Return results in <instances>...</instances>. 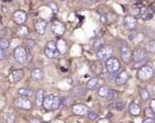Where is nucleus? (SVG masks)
<instances>
[{
  "instance_id": "1",
  "label": "nucleus",
  "mask_w": 155,
  "mask_h": 123,
  "mask_svg": "<svg viewBox=\"0 0 155 123\" xmlns=\"http://www.w3.org/2000/svg\"><path fill=\"white\" fill-rule=\"evenodd\" d=\"M61 105V99L59 96H56L54 95H48L44 98L43 101V107L48 111L51 110H56L60 107Z\"/></svg>"
},
{
  "instance_id": "2",
  "label": "nucleus",
  "mask_w": 155,
  "mask_h": 123,
  "mask_svg": "<svg viewBox=\"0 0 155 123\" xmlns=\"http://www.w3.org/2000/svg\"><path fill=\"white\" fill-rule=\"evenodd\" d=\"M45 56L49 59H56V57H59L60 54V51L58 49V46H57V43L54 42V41H49L47 42L46 46H45Z\"/></svg>"
},
{
  "instance_id": "3",
  "label": "nucleus",
  "mask_w": 155,
  "mask_h": 123,
  "mask_svg": "<svg viewBox=\"0 0 155 123\" xmlns=\"http://www.w3.org/2000/svg\"><path fill=\"white\" fill-rule=\"evenodd\" d=\"M112 54H113L112 47L105 45L100 49V50H98V52H97V57H98L99 60H101V61H106L107 62L109 59H111Z\"/></svg>"
},
{
  "instance_id": "4",
  "label": "nucleus",
  "mask_w": 155,
  "mask_h": 123,
  "mask_svg": "<svg viewBox=\"0 0 155 123\" xmlns=\"http://www.w3.org/2000/svg\"><path fill=\"white\" fill-rule=\"evenodd\" d=\"M15 105L18 108H21L24 110H30V109H32V107H33L32 102H31L30 99H26L25 96H20V98L15 99Z\"/></svg>"
},
{
  "instance_id": "5",
  "label": "nucleus",
  "mask_w": 155,
  "mask_h": 123,
  "mask_svg": "<svg viewBox=\"0 0 155 123\" xmlns=\"http://www.w3.org/2000/svg\"><path fill=\"white\" fill-rule=\"evenodd\" d=\"M14 54H15V61L20 63V64H23V63L27 61V51H26V49L23 46H18L15 49Z\"/></svg>"
},
{
  "instance_id": "6",
  "label": "nucleus",
  "mask_w": 155,
  "mask_h": 123,
  "mask_svg": "<svg viewBox=\"0 0 155 123\" xmlns=\"http://www.w3.org/2000/svg\"><path fill=\"white\" fill-rule=\"evenodd\" d=\"M119 62H118V60L116 57H111V59H109L108 61L106 62V68L107 70H108L109 73H116L118 70H119Z\"/></svg>"
},
{
  "instance_id": "7",
  "label": "nucleus",
  "mask_w": 155,
  "mask_h": 123,
  "mask_svg": "<svg viewBox=\"0 0 155 123\" xmlns=\"http://www.w3.org/2000/svg\"><path fill=\"white\" fill-rule=\"evenodd\" d=\"M147 57V52L145 49H137L134 53V61L136 62V67H138V65L143 64L145 62Z\"/></svg>"
},
{
  "instance_id": "8",
  "label": "nucleus",
  "mask_w": 155,
  "mask_h": 123,
  "mask_svg": "<svg viewBox=\"0 0 155 123\" xmlns=\"http://www.w3.org/2000/svg\"><path fill=\"white\" fill-rule=\"evenodd\" d=\"M154 72H153V69L149 66H144L142 67L139 71V77L143 80H148L153 76Z\"/></svg>"
},
{
  "instance_id": "9",
  "label": "nucleus",
  "mask_w": 155,
  "mask_h": 123,
  "mask_svg": "<svg viewBox=\"0 0 155 123\" xmlns=\"http://www.w3.org/2000/svg\"><path fill=\"white\" fill-rule=\"evenodd\" d=\"M12 17H14L15 22L19 25H23L27 20V14L25 11H23V10H17Z\"/></svg>"
},
{
  "instance_id": "10",
  "label": "nucleus",
  "mask_w": 155,
  "mask_h": 123,
  "mask_svg": "<svg viewBox=\"0 0 155 123\" xmlns=\"http://www.w3.org/2000/svg\"><path fill=\"white\" fill-rule=\"evenodd\" d=\"M51 29L52 31V33H54L56 35H63L65 32V27L61 22H52V24L51 25Z\"/></svg>"
},
{
  "instance_id": "11",
  "label": "nucleus",
  "mask_w": 155,
  "mask_h": 123,
  "mask_svg": "<svg viewBox=\"0 0 155 123\" xmlns=\"http://www.w3.org/2000/svg\"><path fill=\"white\" fill-rule=\"evenodd\" d=\"M72 111L75 115H79V116H81V115H85L87 113V108H86L84 105L77 104V105H75V106H73Z\"/></svg>"
},
{
  "instance_id": "12",
  "label": "nucleus",
  "mask_w": 155,
  "mask_h": 123,
  "mask_svg": "<svg viewBox=\"0 0 155 123\" xmlns=\"http://www.w3.org/2000/svg\"><path fill=\"white\" fill-rule=\"evenodd\" d=\"M35 29L36 32H37L39 35H43L45 33V29H46V23L44 22L43 20H39L36 22L35 24Z\"/></svg>"
},
{
  "instance_id": "13",
  "label": "nucleus",
  "mask_w": 155,
  "mask_h": 123,
  "mask_svg": "<svg viewBox=\"0 0 155 123\" xmlns=\"http://www.w3.org/2000/svg\"><path fill=\"white\" fill-rule=\"evenodd\" d=\"M127 79H128L127 73L125 71H122L117 75L116 79H115V82H116L117 85H123L127 81Z\"/></svg>"
},
{
  "instance_id": "14",
  "label": "nucleus",
  "mask_w": 155,
  "mask_h": 123,
  "mask_svg": "<svg viewBox=\"0 0 155 123\" xmlns=\"http://www.w3.org/2000/svg\"><path fill=\"white\" fill-rule=\"evenodd\" d=\"M123 24H124V27L127 28V30H133L137 25V21L134 17H127Z\"/></svg>"
},
{
  "instance_id": "15",
  "label": "nucleus",
  "mask_w": 155,
  "mask_h": 123,
  "mask_svg": "<svg viewBox=\"0 0 155 123\" xmlns=\"http://www.w3.org/2000/svg\"><path fill=\"white\" fill-rule=\"evenodd\" d=\"M121 57L123 60V62L125 63H128L130 62V50L127 46H122L121 47Z\"/></svg>"
},
{
  "instance_id": "16",
  "label": "nucleus",
  "mask_w": 155,
  "mask_h": 123,
  "mask_svg": "<svg viewBox=\"0 0 155 123\" xmlns=\"http://www.w3.org/2000/svg\"><path fill=\"white\" fill-rule=\"evenodd\" d=\"M100 83H101V80L99 79V78H91V79L88 80L87 84H86V87L88 88V89H94V88L98 86Z\"/></svg>"
},
{
  "instance_id": "17",
  "label": "nucleus",
  "mask_w": 155,
  "mask_h": 123,
  "mask_svg": "<svg viewBox=\"0 0 155 123\" xmlns=\"http://www.w3.org/2000/svg\"><path fill=\"white\" fill-rule=\"evenodd\" d=\"M31 76L35 80H41L43 78V71L41 69H39V68H36L31 73Z\"/></svg>"
},
{
  "instance_id": "18",
  "label": "nucleus",
  "mask_w": 155,
  "mask_h": 123,
  "mask_svg": "<svg viewBox=\"0 0 155 123\" xmlns=\"http://www.w3.org/2000/svg\"><path fill=\"white\" fill-rule=\"evenodd\" d=\"M24 77V71L21 69H17L12 72V79L15 82H19L20 80H22V78Z\"/></svg>"
},
{
  "instance_id": "19",
  "label": "nucleus",
  "mask_w": 155,
  "mask_h": 123,
  "mask_svg": "<svg viewBox=\"0 0 155 123\" xmlns=\"http://www.w3.org/2000/svg\"><path fill=\"white\" fill-rule=\"evenodd\" d=\"M57 46H58V49H59L60 53H66V51H67V44H66V42H65V40H63V39H60V40L57 42Z\"/></svg>"
},
{
  "instance_id": "20",
  "label": "nucleus",
  "mask_w": 155,
  "mask_h": 123,
  "mask_svg": "<svg viewBox=\"0 0 155 123\" xmlns=\"http://www.w3.org/2000/svg\"><path fill=\"white\" fill-rule=\"evenodd\" d=\"M17 34H18V36L21 38H25L26 36L29 34V31H28V28L26 27V26H21V27L18 29V31H17Z\"/></svg>"
},
{
  "instance_id": "21",
  "label": "nucleus",
  "mask_w": 155,
  "mask_h": 123,
  "mask_svg": "<svg viewBox=\"0 0 155 123\" xmlns=\"http://www.w3.org/2000/svg\"><path fill=\"white\" fill-rule=\"evenodd\" d=\"M44 98H45V96H43V91L38 90L37 93H36V105H37L38 107H40L43 105Z\"/></svg>"
},
{
  "instance_id": "22",
  "label": "nucleus",
  "mask_w": 155,
  "mask_h": 123,
  "mask_svg": "<svg viewBox=\"0 0 155 123\" xmlns=\"http://www.w3.org/2000/svg\"><path fill=\"white\" fill-rule=\"evenodd\" d=\"M130 114L134 115V116L139 115V114H140V112H141L140 106H139L138 104H132L130 106Z\"/></svg>"
},
{
  "instance_id": "23",
  "label": "nucleus",
  "mask_w": 155,
  "mask_h": 123,
  "mask_svg": "<svg viewBox=\"0 0 155 123\" xmlns=\"http://www.w3.org/2000/svg\"><path fill=\"white\" fill-rule=\"evenodd\" d=\"M110 92V89L107 86H102V87H100V89L98 90V95L100 96H103V98H107Z\"/></svg>"
},
{
  "instance_id": "24",
  "label": "nucleus",
  "mask_w": 155,
  "mask_h": 123,
  "mask_svg": "<svg viewBox=\"0 0 155 123\" xmlns=\"http://www.w3.org/2000/svg\"><path fill=\"white\" fill-rule=\"evenodd\" d=\"M146 49L148 52H151V53H154L155 52V40H150L148 41L146 44Z\"/></svg>"
},
{
  "instance_id": "25",
  "label": "nucleus",
  "mask_w": 155,
  "mask_h": 123,
  "mask_svg": "<svg viewBox=\"0 0 155 123\" xmlns=\"http://www.w3.org/2000/svg\"><path fill=\"white\" fill-rule=\"evenodd\" d=\"M19 93L23 96H32L33 95V91L29 90L27 88H21V89H19Z\"/></svg>"
},
{
  "instance_id": "26",
  "label": "nucleus",
  "mask_w": 155,
  "mask_h": 123,
  "mask_svg": "<svg viewBox=\"0 0 155 123\" xmlns=\"http://www.w3.org/2000/svg\"><path fill=\"white\" fill-rule=\"evenodd\" d=\"M9 46V42L8 40H6V39H0V48L2 49H7Z\"/></svg>"
},
{
  "instance_id": "27",
  "label": "nucleus",
  "mask_w": 155,
  "mask_h": 123,
  "mask_svg": "<svg viewBox=\"0 0 155 123\" xmlns=\"http://www.w3.org/2000/svg\"><path fill=\"white\" fill-rule=\"evenodd\" d=\"M104 44H105V42H104L103 39H99V40H97V42L94 43V47L98 49V50H100L103 46H105Z\"/></svg>"
},
{
  "instance_id": "28",
  "label": "nucleus",
  "mask_w": 155,
  "mask_h": 123,
  "mask_svg": "<svg viewBox=\"0 0 155 123\" xmlns=\"http://www.w3.org/2000/svg\"><path fill=\"white\" fill-rule=\"evenodd\" d=\"M141 98L143 99H148L149 98H150V93L148 92V90L142 89L141 90Z\"/></svg>"
},
{
  "instance_id": "29",
  "label": "nucleus",
  "mask_w": 155,
  "mask_h": 123,
  "mask_svg": "<svg viewBox=\"0 0 155 123\" xmlns=\"http://www.w3.org/2000/svg\"><path fill=\"white\" fill-rule=\"evenodd\" d=\"M15 115L12 114H6L5 115V120L7 123H14L15 122Z\"/></svg>"
},
{
  "instance_id": "30",
  "label": "nucleus",
  "mask_w": 155,
  "mask_h": 123,
  "mask_svg": "<svg viewBox=\"0 0 155 123\" xmlns=\"http://www.w3.org/2000/svg\"><path fill=\"white\" fill-rule=\"evenodd\" d=\"M48 6L49 7H51V10H52V12H54V14H57L58 12V5L57 4H54V3H48Z\"/></svg>"
},
{
  "instance_id": "31",
  "label": "nucleus",
  "mask_w": 155,
  "mask_h": 123,
  "mask_svg": "<svg viewBox=\"0 0 155 123\" xmlns=\"http://www.w3.org/2000/svg\"><path fill=\"white\" fill-rule=\"evenodd\" d=\"M97 113L96 112H94V111H91V112H88V118L91 119V120H94L97 118Z\"/></svg>"
},
{
  "instance_id": "32",
  "label": "nucleus",
  "mask_w": 155,
  "mask_h": 123,
  "mask_svg": "<svg viewBox=\"0 0 155 123\" xmlns=\"http://www.w3.org/2000/svg\"><path fill=\"white\" fill-rule=\"evenodd\" d=\"M5 57H6V51L4 49L0 48V61H3Z\"/></svg>"
},
{
  "instance_id": "33",
  "label": "nucleus",
  "mask_w": 155,
  "mask_h": 123,
  "mask_svg": "<svg viewBox=\"0 0 155 123\" xmlns=\"http://www.w3.org/2000/svg\"><path fill=\"white\" fill-rule=\"evenodd\" d=\"M115 95H116L115 91L114 90H110V92H109L108 96H107V99H113L115 98Z\"/></svg>"
},
{
  "instance_id": "34",
  "label": "nucleus",
  "mask_w": 155,
  "mask_h": 123,
  "mask_svg": "<svg viewBox=\"0 0 155 123\" xmlns=\"http://www.w3.org/2000/svg\"><path fill=\"white\" fill-rule=\"evenodd\" d=\"M26 43H27V45L29 47H33V46L35 45V42H34L33 40H31V39H28V40L26 41Z\"/></svg>"
},
{
  "instance_id": "35",
  "label": "nucleus",
  "mask_w": 155,
  "mask_h": 123,
  "mask_svg": "<svg viewBox=\"0 0 155 123\" xmlns=\"http://www.w3.org/2000/svg\"><path fill=\"white\" fill-rule=\"evenodd\" d=\"M145 113H147V115H148L149 117H150V118H152V117H153V111H152L151 110V108L150 109H147L146 111H145Z\"/></svg>"
},
{
  "instance_id": "36",
  "label": "nucleus",
  "mask_w": 155,
  "mask_h": 123,
  "mask_svg": "<svg viewBox=\"0 0 155 123\" xmlns=\"http://www.w3.org/2000/svg\"><path fill=\"white\" fill-rule=\"evenodd\" d=\"M150 107H151V110L153 111V113L155 114V99H152L150 102Z\"/></svg>"
},
{
  "instance_id": "37",
  "label": "nucleus",
  "mask_w": 155,
  "mask_h": 123,
  "mask_svg": "<svg viewBox=\"0 0 155 123\" xmlns=\"http://www.w3.org/2000/svg\"><path fill=\"white\" fill-rule=\"evenodd\" d=\"M123 109H124V104H123V103H121V104L118 103L117 104V110H123Z\"/></svg>"
},
{
  "instance_id": "38",
  "label": "nucleus",
  "mask_w": 155,
  "mask_h": 123,
  "mask_svg": "<svg viewBox=\"0 0 155 123\" xmlns=\"http://www.w3.org/2000/svg\"><path fill=\"white\" fill-rule=\"evenodd\" d=\"M30 123H41V122L39 121L38 119H36V118H32V119H30Z\"/></svg>"
},
{
  "instance_id": "39",
  "label": "nucleus",
  "mask_w": 155,
  "mask_h": 123,
  "mask_svg": "<svg viewBox=\"0 0 155 123\" xmlns=\"http://www.w3.org/2000/svg\"><path fill=\"white\" fill-rule=\"evenodd\" d=\"M98 123H110V121L108 119H101V120H99Z\"/></svg>"
},
{
  "instance_id": "40",
  "label": "nucleus",
  "mask_w": 155,
  "mask_h": 123,
  "mask_svg": "<svg viewBox=\"0 0 155 123\" xmlns=\"http://www.w3.org/2000/svg\"><path fill=\"white\" fill-rule=\"evenodd\" d=\"M143 123H154V120L152 118H148V119H146Z\"/></svg>"
}]
</instances>
